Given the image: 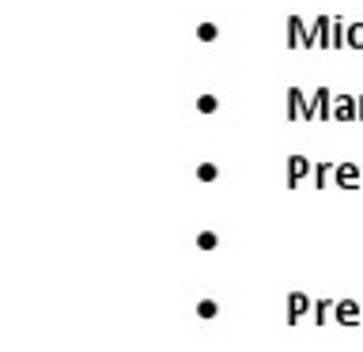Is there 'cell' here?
<instances>
[{
  "label": "cell",
  "instance_id": "cell-18",
  "mask_svg": "<svg viewBox=\"0 0 363 352\" xmlns=\"http://www.w3.org/2000/svg\"><path fill=\"white\" fill-rule=\"evenodd\" d=\"M197 246L201 250H216V246H220V235H216V231H201L197 235Z\"/></svg>",
  "mask_w": 363,
  "mask_h": 352
},
{
  "label": "cell",
  "instance_id": "cell-10",
  "mask_svg": "<svg viewBox=\"0 0 363 352\" xmlns=\"http://www.w3.org/2000/svg\"><path fill=\"white\" fill-rule=\"evenodd\" d=\"M333 299H314V307H311V318H314V322L318 326H322V322H329V311H333Z\"/></svg>",
  "mask_w": 363,
  "mask_h": 352
},
{
  "label": "cell",
  "instance_id": "cell-5",
  "mask_svg": "<svg viewBox=\"0 0 363 352\" xmlns=\"http://www.w3.org/2000/svg\"><path fill=\"white\" fill-rule=\"evenodd\" d=\"M333 318H337L340 326H363V303H356V299H337Z\"/></svg>",
  "mask_w": 363,
  "mask_h": 352
},
{
  "label": "cell",
  "instance_id": "cell-3",
  "mask_svg": "<svg viewBox=\"0 0 363 352\" xmlns=\"http://www.w3.org/2000/svg\"><path fill=\"white\" fill-rule=\"evenodd\" d=\"M333 182H337V189H356V186H363V167L345 159V163L333 167Z\"/></svg>",
  "mask_w": 363,
  "mask_h": 352
},
{
  "label": "cell",
  "instance_id": "cell-9",
  "mask_svg": "<svg viewBox=\"0 0 363 352\" xmlns=\"http://www.w3.org/2000/svg\"><path fill=\"white\" fill-rule=\"evenodd\" d=\"M306 42V27L299 16H288V50H299V45Z\"/></svg>",
  "mask_w": 363,
  "mask_h": 352
},
{
  "label": "cell",
  "instance_id": "cell-12",
  "mask_svg": "<svg viewBox=\"0 0 363 352\" xmlns=\"http://www.w3.org/2000/svg\"><path fill=\"white\" fill-rule=\"evenodd\" d=\"M329 175H333V163H329V159H325V163H314V186L318 189L329 186Z\"/></svg>",
  "mask_w": 363,
  "mask_h": 352
},
{
  "label": "cell",
  "instance_id": "cell-19",
  "mask_svg": "<svg viewBox=\"0 0 363 352\" xmlns=\"http://www.w3.org/2000/svg\"><path fill=\"white\" fill-rule=\"evenodd\" d=\"M356 102H359V121H363V95H356Z\"/></svg>",
  "mask_w": 363,
  "mask_h": 352
},
{
  "label": "cell",
  "instance_id": "cell-16",
  "mask_svg": "<svg viewBox=\"0 0 363 352\" xmlns=\"http://www.w3.org/2000/svg\"><path fill=\"white\" fill-rule=\"evenodd\" d=\"M220 314V303L216 299H197V318H216Z\"/></svg>",
  "mask_w": 363,
  "mask_h": 352
},
{
  "label": "cell",
  "instance_id": "cell-15",
  "mask_svg": "<svg viewBox=\"0 0 363 352\" xmlns=\"http://www.w3.org/2000/svg\"><path fill=\"white\" fill-rule=\"evenodd\" d=\"M220 178V167L216 163H197V182H216Z\"/></svg>",
  "mask_w": 363,
  "mask_h": 352
},
{
  "label": "cell",
  "instance_id": "cell-14",
  "mask_svg": "<svg viewBox=\"0 0 363 352\" xmlns=\"http://www.w3.org/2000/svg\"><path fill=\"white\" fill-rule=\"evenodd\" d=\"M197 38L201 42H216L220 38V27H216V23H197Z\"/></svg>",
  "mask_w": 363,
  "mask_h": 352
},
{
  "label": "cell",
  "instance_id": "cell-2",
  "mask_svg": "<svg viewBox=\"0 0 363 352\" xmlns=\"http://www.w3.org/2000/svg\"><path fill=\"white\" fill-rule=\"evenodd\" d=\"M303 45H318V50H333V19L329 16H318L314 27L306 31V42Z\"/></svg>",
  "mask_w": 363,
  "mask_h": 352
},
{
  "label": "cell",
  "instance_id": "cell-13",
  "mask_svg": "<svg viewBox=\"0 0 363 352\" xmlns=\"http://www.w3.org/2000/svg\"><path fill=\"white\" fill-rule=\"evenodd\" d=\"M345 31H348V19L333 16V50H345Z\"/></svg>",
  "mask_w": 363,
  "mask_h": 352
},
{
  "label": "cell",
  "instance_id": "cell-1",
  "mask_svg": "<svg viewBox=\"0 0 363 352\" xmlns=\"http://www.w3.org/2000/svg\"><path fill=\"white\" fill-rule=\"evenodd\" d=\"M303 121H333V91L318 87L303 106Z\"/></svg>",
  "mask_w": 363,
  "mask_h": 352
},
{
  "label": "cell",
  "instance_id": "cell-8",
  "mask_svg": "<svg viewBox=\"0 0 363 352\" xmlns=\"http://www.w3.org/2000/svg\"><path fill=\"white\" fill-rule=\"evenodd\" d=\"M303 106H306V95L299 87H288V121H303Z\"/></svg>",
  "mask_w": 363,
  "mask_h": 352
},
{
  "label": "cell",
  "instance_id": "cell-7",
  "mask_svg": "<svg viewBox=\"0 0 363 352\" xmlns=\"http://www.w3.org/2000/svg\"><path fill=\"white\" fill-rule=\"evenodd\" d=\"M333 121H359L356 95H333Z\"/></svg>",
  "mask_w": 363,
  "mask_h": 352
},
{
  "label": "cell",
  "instance_id": "cell-11",
  "mask_svg": "<svg viewBox=\"0 0 363 352\" xmlns=\"http://www.w3.org/2000/svg\"><path fill=\"white\" fill-rule=\"evenodd\" d=\"M345 45H348V50H363V23H348Z\"/></svg>",
  "mask_w": 363,
  "mask_h": 352
},
{
  "label": "cell",
  "instance_id": "cell-17",
  "mask_svg": "<svg viewBox=\"0 0 363 352\" xmlns=\"http://www.w3.org/2000/svg\"><path fill=\"white\" fill-rule=\"evenodd\" d=\"M197 110L201 114H216V110H220V99H216V95H197Z\"/></svg>",
  "mask_w": 363,
  "mask_h": 352
},
{
  "label": "cell",
  "instance_id": "cell-4",
  "mask_svg": "<svg viewBox=\"0 0 363 352\" xmlns=\"http://www.w3.org/2000/svg\"><path fill=\"white\" fill-rule=\"evenodd\" d=\"M311 170H314V159H306V155H288V189H299Z\"/></svg>",
  "mask_w": 363,
  "mask_h": 352
},
{
  "label": "cell",
  "instance_id": "cell-6",
  "mask_svg": "<svg viewBox=\"0 0 363 352\" xmlns=\"http://www.w3.org/2000/svg\"><path fill=\"white\" fill-rule=\"evenodd\" d=\"M311 307H314V299L306 292H291L288 295V326H299L303 314H311Z\"/></svg>",
  "mask_w": 363,
  "mask_h": 352
}]
</instances>
